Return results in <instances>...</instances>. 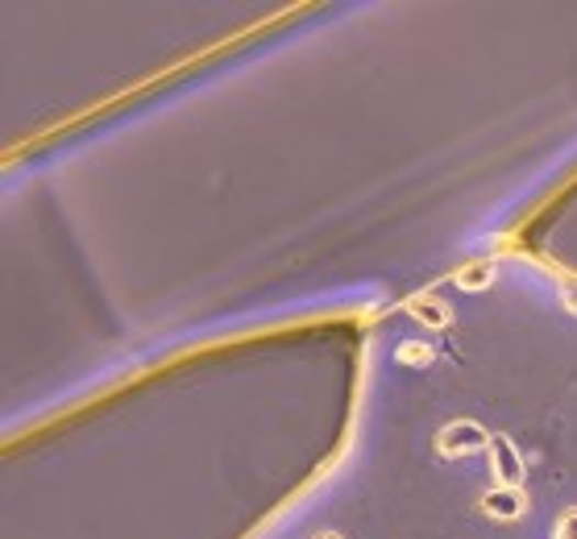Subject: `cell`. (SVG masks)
<instances>
[{"label": "cell", "instance_id": "6da1fadb", "mask_svg": "<svg viewBox=\"0 0 577 539\" xmlns=\"http://www.w3.org/2000/svg\"><path fill=\"white\" fill-rule=\"evenodd\" d=\"M490 448V431L478 424V419H453L436 431V452L445 461H462V457H474V452H486Z\"/></svg>", "mask_w": 577, "mask_h": 539}, {"label": "cell", "instance_id": "7a4b0ae2", "mask_svg": "<svg viewBox=\"0 0 577 539\" xmlns=\"http://www.w3.org/2000/svg\"><path fill=\"white\" fill-rule=\"evenodd\" d=\"M486 519L495 523H515L523 519V510H528V498H523L520 485H495V490H486L482 498H478Z\"/></svg>", "mask_w": 577, "mask_h": 539}, {"label": "cell", "instance_id": "3957f363", "mask_svg": "<svg viewBox=\"0 0 577 539\" xmlns=\"http://www.w3.org/2000/svg\"><path fill=\"white\" fill-rule=\"evenodd\" d=\"M490 469H495V478H499V485H520L523 482V457L520 448L511 445L507 436H490Z\"/></svg>", "mask_w": 577, "mask_h": 539}, {"label": "cell", "instance_id": "277c9868", "mask_svg": "<svg viewBox=\"0 0 577 539\" xmlns=\"http://www.w3.org/2000/svg\"><path fill=\"white\" fill-rule=\"evenodd\" d=\"M408 312L420 319V324H429V328H448V324H453L448 303H445V299H436V295H415L408 303Z\"/></svg>", "mask_w": 577, "mask_h": 539}, {"label": "cell", "instance_id": "5b68a950", "mask_svg": "<svg viewBox=\"0 0 577 539\" xmlns=\"http://www.w3.org/2000/svg\"><path fill=\"white\" fill-rule=\"evenodd\" d=\"M495 282V261H474V266H466L462 274H457V287L462 291H486Z\"/></svg>", "mask_w": 577, "mask_h": 539}, {"label": "cell", "instance_id": "8992f818", "mask_svg": "<svg viewBox=\"0 0 577 539\" xmlns=\"http://www.w3.org/2000/svg\"><path fill=\"white\" fill-rule=\"evenodd\" d=\"M399 361L403 366H429L432 361V345H424V340H408V345H399Z\"/></svg>", "mask_w": 577, "mask_h": 539}, {"label": "cell", "instance_id": "52a82bcc", "mask_svg": "<svg viewBox=\"0 0 577 539\" xmlns=\"http://www.w3.org/2000/svg\"><path fill=\"white\" fill-rule=\"evenodd\" d=\"M557 539H577V506L557 519Z\"/></svg>", "mask_w": 577, "mask_h": 539}, {"label": "cell", "instance_id": "ba28073f", "mask_svg": "<svg viewBox=\"0 0 577 539\" xmlns=\"http://www.w3.org/2000/svg\"><path fill=\"white\" fill-rule=\"evenodd\" d=\"M317 539H341V536H336V531H320Z\"/></svg>", "mask_w": 577, "mask_h": 539}]
</instances>
